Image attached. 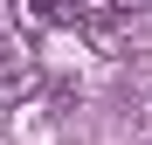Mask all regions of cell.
Masks as SVG:
<instances>
[{
    "label": "cell",
    "mask_w": 152,
    "mask_h": 145,
    "mask_svg": "<svg viewBox=\"0 0 152 145\" xmlns=\"http://www.w3.org/2000/svg\"><path fill=\"white\" fill-rule=\"evenodd\" d=\"M42 14H48V28H83L90 0H42Z\"/></svg>",
    "instance_id": "1"
},
{
    "label": "cell",
    "mask_w": 152,
    "mask_h": 145,
    "mask_svg": "<svg viewBox=\"0 0 152 145\" xmlns=\"http://www.w3.org/2000/svg\"><path fill=\"white\" fill-rule=\"evenodd\" d=\"M90 7H97V14H111V21H132L145 0H90Z\"/></svg>",
    "instance_id": "2"
}]
</instances>
